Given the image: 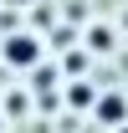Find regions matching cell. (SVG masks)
<instances>
[{
    "instance_id": "obj_3",
    "label": "cell",
    "mask_w": 128,
    "mask_h": 133,
    "mask_svg": "<svg viewBox=\"0 0 128 133\" xmlns=\"http://www.w3.org/2000/svg\"><path fill=\"white\" fill-rule=\"evenodd\" d=\"M82 51H87V56H113V51H118V31H113V26H87V31H82Z\"/></svg>"
},
{
    "instance_id": "obj_5",
    "label": "cell",
    "mask_w": 128,
    "mask_h": 133,
    "mask_svg": "<svg viewBox=\"0 0 128 133\" xmlns=\"http://www.w3.org/2000/svg\"><path fill=\"white\" fill-rule=\"evenodd\" d=\"M5 123H10V118H5V113H0V133H5Z\"/></svg>"
},
{
    "instance_id": "obj_4",
    "label": "cell",
    "mask_w": 128,
    "mask_h": 133,
    "mask_svg": "<svg viewBox=\"0 0 128 133\" xmlns=\"http://www.w3.org/2000/svg\"><path fill=\"white\" fill-rule=\"evenodd\" d=\"M0 113L5 118H26L31 113V92H26V87H10V92L0 97Z\"/></svg>"
},
{
    "instance_id": "obj_1",
    "label": "cell",
    "mask_w": 128,
    "mask_h": 133,
    "mask_svg": "<svg viewBox=\"0 0 128 133\" xmlns=\"http://www.w3.org/2000/svg\"><path fill=\"white\" fill-rule=\"evenodd\" d=\"M36 62H46V41H41V31H10L5 41H0V66L5 72H31Z\"/></svg>"
},
{
    "instance_id": "obj_7",
    "label": "cell",
    "mask_w": 128,
    "mask_h": 133,
    "mask_svg": "<svg viewBox=\"0 0 128 133\" xmlns=\"http://www.w3.org/2000/svg\"><path fill=\"white\" fill-rule=\"evenodd\" d=\"M21 5H36V0H21Z\"/></svg>"
},
{
    "instance_id": "obj_8",
    "label": "cell",
    "mask_w": 128,
    "mask_h": 133,
    "mask_svg": "<svg viewBox=\"0 0 128 133\" xmlns=\"http://www.w3.org/2000/svg\"><path fill=\"white\" fill-rule=\"evenodd\" d=\"M123 31H128V16H123Z\"/></svg>"
},
{
    "instance_id": "obj_6",
    "label": "cell",
    "mask_w": 128,
    "mask_h": 133,
    "mask_svg": "<svg viewBox=\"0 0 128 133\" xmlns=\"http://www.w3.org/2000/svg\"><path fill=\"white\" fill-rule=\"evenodd\" d=\"M113 133H128V123H123V128H113Z\"/></svg>"
},
{
    "instance_id": "obj_2",
    "label": "cell",
    "mask_w": 128,
    "mask_h": 133,
    "mask_svg": "<svg viewBox=\"0 0 128 133\" xmlns=\"http://www.w3.org/2000/svg\"><path fill=\"white\" fill-rule=\"evenodd\" d=\"M87 118H92L97 128H123L128 123V92L123 87H97V97H92V108H87Z\"/></svg>"
}]
</instances>
